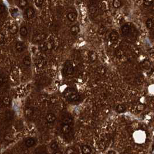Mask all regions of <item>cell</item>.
I'll return each instance as SVG.
<instances>
[{"instance_id": "obj_26", "label": "cell", "mask_w": 154, "mask_h": 154, "mask_svg": "<svg viewBox=\"0 0 154 154\" xmlns=\"http://www.w3.org/2000/svg\"><path fill=\"white\" fill-rule=\"evenodd\" d=\"M3 102L6 105H9V104L10 102H11V100H10V99L9 97H5L3 100Z\"/></svg>"}, {"instance_id": "obj_10", "label": "cell", "mask_w": 154, "mask_h": 154, "mask_svg": "<svg viewBox=\"0 0 154 154\" xmlns=\"http://www.w3.org/2000/svg\"><path fill=\"white\" fill-rule=\"evenodd\" d=\"M77 17V15L76 14L75 12H70L67 15V18H68V20L71 22H73L76 20Z\"/></svg>"}, {"instance_id": "obj_11", "label": "cell", "mask_w": 154, "mask_h": 154, "mask_svg": "<svg viewBox=\"0 0 154 154\" xmlns=\"http://www.w3.org/2000/svg\"><path fill=\"white\" fill-rule=\"evenodd\" d=\"M36 143V140L33 138H28L25 141V144L27 147H31Z\"/></svg>"}, {"instance_id": "obj_20", "label": "cell", "mask_w": 154, "mask_h": 154, "mask_svg": "<svg viewBox=\"0 0 154 154\" xmlns=\"http://www.w3.org/2000/svg\"><path fill=\"white\" fill-rule=\"evenodd\" d=\"M27 0H19V7L22 8H24L27 5Z\"/></svg>"}, {"instance_id": "obj_33", "label": "cell", "mask_w": 154, "mask_h": 154, "mask_svg": "<svg viewBox=\"0 0 154 154\" xmlns=\"http://www.w3.org/2000/svg\"><path fill=\"white\" fill-rule=\"evenodd\" d=\"M108 154H116V152H115V151H109L108 152Z\"/></svg>"}, {"instance_id": "obj_13", "label": "cell", "mask_w": 154, "mask_h": 154, "mask_svg": "<svg viewBox=\"0 0 154 154\" xmlns=\"http://www.w3.org/2000/svg\"><path fill=\"white\" fill-rule=\"evenodd\" d=\"M18 31V27L16 24H12L9 27V31L12 34H15Z\"/></svg>"}, {"instance_id": "obj_32", "label": "cell", "mask_w": 154, "mask_h": 154, "mask_svg": "<svg viewBox=\"0 0 154 154\" xmlns=\"http://www.w3.org/2000/svg\"><path fill=\"white\" fill-rule=\"evenodd\" d=\"M4 83V79L1 76H0V87L2 86V84Z\"/></svg>"}, {"instance_id": "obj_27", "label": "cell", "mask_w": 154, "mask_h": 154, "mask_svg": "<svg viewBox=\"0 0 154 154\" xmlns=\"http://www.w3.org/2000/svg\"><path fill=\"white\" fill-rule=\"evenodd\" d=\"M32 113V110L31 108H28L26 110V115L27 116H30Z\"/></svg>"}, {"instance_id": "obj_7", "label": "cell", "mask_w": 154, "mask_h": 154, "mask_svg": "<svg viewBox=\"0 0 154 154\" xmlns=\"http://www.w3.org/2000/svg\"><path fill=\"white\" fill-rule=\"evenodd\" d=\"M110 38L112 42H116L119 38L118 33L115 31H112L110 34Z\"/></svg>"}, {"instance_id": "obj_2", "label": "cell", "mask_w": 154, "mask_h": 154, "mask_svg": "<svg viewBox=\"0 0 154 154\" xmlns=\"http://www.w3.org/2000/svg\"><path fill=\"white\" fill-rule=\"evenodd\" d=\"M74 67L72 62L70 60L67 61L64 66V74L66 76L71 75L74 73Z\"/></svg>"}, {"instance_id": "obj_22", "label": "cell", "mask_w": 154, "mask_h": 154, "mask_svg": "<svg viewBox=\"0 0 154 154\" xmlns=\"http://www.w3.org/2000/svg\"><path fill=\"white\" fill-rule=\"evenodd\" d=\"M154 0H143L144 5L146 7H150L153 4Z\"/></svg>"}, {"instance_id": "obj_28", "label": "cell", "mask_w": 154, "mask_h": 154, "mask_svg": "<svg viewBox=\"0 0 154 154\" xmlns=\"http://www.w3.org/2000/svg\"><path fill=\"white\" fill-rule=\"evenodd\" d=\"M5 11V8L4 6L0 4V14L4 13Z\"/></svg>"}, {"instance_id": "obj_18", "label": "cell", "mask_w": 154, "mask_h": 154, "mask_svg": "<svg viewBox=\"0 0 154 154\" xmlns=\"http://www.w3.org/2000/svg\"><path fill=\"white\" fill-rule=\"evenodd\" d=\"M23 63L25 66H30L31 65V59L29 56H26L23 59Z\"/></svg>"}, {"instance_id": "obj_19", "label": "cell", "mask_w": 154, "mask_h": 154, "mask_svg": "<svg viewBox=\"0 0 154 154\" xmlns=\"http://www.w3.org/2000/svg\"><path fill=\"white\" fill-rule=\"evenodd\" d=\"M122 5V2L121 0H114L113 1V7L115 8H119Z\"/></svg>"}, {"instance_id": "obj_9", "label": "cell", "mask_w": 154, "mask_h": 154, "mask_svg": "<svg viewBox=\"0 0 154 154\" xmlns=\"http://www.w3.org/2000/svg\"><path fill=\"white\" fill-rule=\"evenodd\" d=\"M81 150H82V152L83 154H89L92 152L91 147L90 146H87V145L82 146L81 148Z\"/></svg>"}, {"instance_id": "obj_21", "label": "cell", "mask_w": 154, "mask_h": 154, "mask_svg": "<svg viewBox=\"0 0 154 154\" xmlns=\"http://www.w3.org/2000/svg\"><path fill=\"white\" fill-rule=\"evenodd\" d=\"M51 148L53 151H57L59 149V144L56 142H53L51 145Z\"/></svg>"}, {"instance_id": "obj_4", "label": "cell", "mask_w": 154, "mask_h": 154, "mask_svg": "<svg viewBox=\"0 0 154 154\" xmlns=\"http://www.w3.org/2000/svg\"><path fill=\"white\" fill-rule=\"evenodd\" d=\"M121 32L124 36H128L131 32L130 27L128 25H124L121 28Z\"/></svg>"}, {"instance_id": "obj_8", "label": "cell", "mask_w": 154, "mask_h": 154, "mask_svg": "<svg viewBox=\"0 0 154 154\" xmlns=\"http://www.w3.org/2000/svg\"><path fill=\"white\" fill-rule=\"evenodd\" d=\"M15 47L16 51H17V52H23V51H24L25 48H26V46H25V45L24 44L23 42H18L16 43Z\"/></svg>"}, {"instance_id": "obj_14", "label": "cell", "mask_w": 154, "mask_h": 154, "mask_svg": "<svg viewBox=\"0 0 154 154\" xmlns=\"http://www.w3.org/2000/svg\"><path fill=\"white\" fill-rule=\"evenodd\" d=\"M52 47V44L51 42H47V43H44L41 45V48L42 49L46 51V50L51 49Z\"/></svg>"}, {"instance_id": "obj_29", "label": "cell", "mask_w": 154, "mask_h": 154, "mask_svg": "<svg viewBox=\"0 0 154 154\" xmlns=\"http://www.w3.org/2000/svg\"><path fill=\"white\" fill-rule=\"evenodd\" d=\"M5 40V37L2 34L0 33V44L2 43Z\"/></svg>"}, {"instance_id": "obj_15", "label": "cell", "mask_w": 154, "mask_h": 154, "mask_svg": "<svg viewBox=\"0 0 154 154\" xmlns=\"http://www.w3.org/2000/svg\"><path fill=\"white\" fill-rule=\"evenodd\" d=\"M126 110V107L123 104H119L116 107V111L117 112L119 113H122V112H125Z\"/></svg>"}, {"instance_id": "obj_17", "label": "cell", "mask_w": 154, "mask_h": 154, "mask_svg": "<svg viewBox=\"0 0 154 154\" xmlns=\"http://www.w3.org/2000/svg\"><path fill=\"white\" fill-rule=\"evenodd\" d=\"M20 34L23 37H26L28 34V30H27V28L26 27H21L20 29Z\"/></svg>"}, {"instance_id": "obj_16", "label": "cell", "mask_w": 154, "mask_h": 154, "mask_svg": "<svg viewBox=\"0 0 154 154\" xmlns=\"http://www.w3.org/2000/svg\"><path fill=\"white\" fill-rule=\"evenodd\" d=\"M146 26L148 29H152L154 26V22L151 19H148L146 22Z\"/></svg>"}, {"instance_id": "obj_24", "label": "cell", "mask_w": 154, "mask_h": 154, "mask_svg": "<svg viewBox=\"0 0 154 154\" xmlns=\"http://www.w3.org/2000/svg\"><path fill=\"white\" fill-rule=\"evenodd\" d=\"M142 66H143L144 68H146V69H148L150 67V63L147 60L145 61V62H143V63H142Z\"/></svg>"}, {"instance_id": "obj_6", "label": "cell", "mask_w": 154, "mask_h": 154, "mask_svg": "<svg viewBox=\"0 0 154 154\" xmlns=\"http://www.w3.org/2000/svg\"><path fill=\"white\" fill-rule=\"evenodd\" d=\"M46 120L47 122L49 123H54L55 121L56 120V117L54 114L49 113L47 114V115L46 116Z\"/></svg>"}, {"instance_id": "obj_25", "label": "cell", "mask_w": 154, "mask_h": 154, "mask_svg": "<svg viewBox=\"0 0 154 154\" xmlns=\"http://www.w3.org/2000/svg\"><path fill=\"white\" fill-rule=\"evenodd\" d=\"M36 4L38 7H41L43 3V0H36Z\"/></svg>"}, {"instance_id": "obj_12", "label": "cell", "mask_w": 154, "mask_h": 154, "mask_svg": "<svg viewBox=\"0 0 154 154\" xmlns=\"http://www.w3.org/2000/svg\"><path fill=\"white\" fill-rule=\"evenodd\" d=\"M79 27L77 25H74V26H72L70 28V31H71V33L74 36H76L79 32Z\"/></svg>"}, {"instance_id": "obj_3", "label": "cell", "mask_w": 154, "mask_h": 154, "mask_svg": "<svg viewBox=\"0 0 154 154\" xmlns=\"http://www.w3.org/2000/svg\"><path fill=\"white\" fill-rule=\"evenodd\" d=\"M71 129H72V127H71V124L62 122V124H61V130H62L63 134L66 135L68 134L71 132Z\"/></svg>"}, {"instance_id": "obj_30", "label": "cell", "mask_w": 154, "mask_h": 154, "mask_svg": "<svg viewBox=\"0 0 154 154\" xmlns=\"http://www.w3.org/2000/svg\"><path fill=\"white\" fill-rule=\"evenodd\" d=\"M43 37H44V35L43 34L38 35V36H37V37H36V39L37 40V41H39V40H41L42 39H43Z\"/></svg>"}, {"instance_id": "obj_23", "label": "cell", "mask_w": 154, "mask_h": 154, "mask_svg": "<svg viewBox=\"0 0 154 154\" xmlns=\"http://www.w3.org/2000/svg\"><path fill=\"white\" fill-rule=\"evenodd\" d=\"M89 56H90V59H91V60L92 61V62L96 60V59H97V56H96V53H95V52H91V53H90Z\"/></svg>"}, {"instance_id": "obj_5", "label": "cell", "mask_w": 154, "mask_h": 154, "mask_svg": "<svg viewBox=\"0 0 154 154\" xmlns=\"http://www.w3.org/2000/svg\"><path fill=\"white\" fill-rule=\"evenodd\" d=\"M26 15L28 19H31L35 16V11L34 9L31 7H29L26 9Z\"/></svg>"}, {"instance_id": "obj_31", "label": "cell", "mask_w": 154, "mask_h": 154, "mask_svg": "<svg viewBox=\"0 0 154 154\" xmlns=\"http://www.w3.org/2000/svg\"><path fill=\"white\" fill-rule=\"evenodd\" d=\"M90 12H91L92 13H95V12H96V8H95V7H91V8H90Z\"/></svg>"}, {"instance_id": "obj_1", "label": "cell", "mask_w": 154, "mask_h": 154, "mask_svg": "<svg viewBox=\"0 0 154 154\" xmlns=\"http://www.w3.org/2000/svg\"><path fill=\"white\" fill-rule=\"evenodd\" d=\"M64 96L66 100L70 102H75L80 99V95L77 90L71 87L66 89L64 92Z\"/></svg>"}]
</instances>
